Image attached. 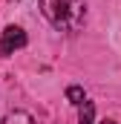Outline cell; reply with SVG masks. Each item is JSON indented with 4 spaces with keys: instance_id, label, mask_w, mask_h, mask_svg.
<instances>
[{
    "instance_id": "1",
    "label": "cell",
    "mask_w": 121,
    "mask_h": 124,
    "mask_svg": "<svg viewBox=\"0 0 121 124\" xmlns=\"http://www.w3.org/2000/svg\"><path fill=\"white\" fill-rule=\"evenodd\" d=\"M40 12L58 32H78L87 17V3L84 0H40Z\"/></svg>"
},
{
    "instance_id": "2",
    "label": "cell",
    "mask_w": 121,
    "mask_h": 124,
    "mask_svg": "<svg viewBox=\"0 0 121 124\" xmlns=\"http://www.w3.org/2000/svg\"><path fill=\"white\" fill-rule=\"evenodd\" d=\"M26 46V32L20 26H6L3 38H0V55H15V49Z\"/></svg>"
},
{
    "instance_id": "3",
    "label": "cell",
    "mask_w": 121,
    "mask_h": 124,
    "mask_svg": "<svg viewBox=\"0 0 121 124\" xmlns=\"http://www.w3.org/2000/svg\"><path fill=\"white\" fill-rule=\"evenodd\" d=\"M92 121H95V104L84 101L81 110H78V124H92Z\"/></svg>"
},
{
    "instance_id": "4",
    "label": "cell",
    "mask_w": 121,
    "mask_h": 124,
    "mask_svg": "<svg viewBox=\"0 0 121 124\" xmlns=\"http://www.w3.org/2000/svg\"><path fill=\"white\" fill-rule=\"evenodd\" d=\"M3 124H35V118H32L29 113H23V110H12L3 118Z\"/></svg>"
},
{
    "instance_id": "5",
    "label": "cell",
    "mask_w": 121,
    "mask_h": 124,
    "mask_svg": "<svg viewBox=\"0 0 121 124\" xmlns=\"http://www.w3.org/2000/svg\"><path fill=\"white\" fill-rule=\"evenodd\" d=\"M66 101H69V104H78V107H81V104L87 101V98H84V90H81V87H69V90H66Z\"/></svg>"
},
{
    "instance_id": "6",
    "label": "cell",
    "mask_w": 121,
    "mask_h": 124,
    "mask_svg": "<svg viewBox=\"0 0 121 124\" xmlns=\"http://www.w3.org/2000/svg\"><path fill=\"white\" fill-rule=\"evenodd\" d=\"M101 124H115V121H110V118H107V121H101Z\"/></svg>"
}]
</instances>
